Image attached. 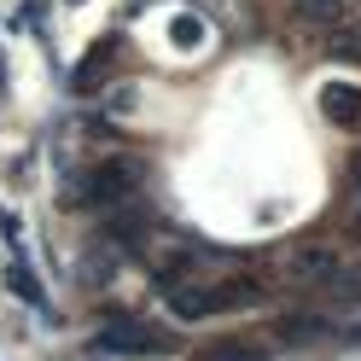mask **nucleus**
<instances>
[{"label": "nucleus", "mask_w": 361, "mask_h": 361, "mask_svg": "<svg viewBox=\"0 0 361 361\" xmlns=\"http://www.w3.org/2000/svg\"><path fill=\"white\" fill-rule=\"evenodd\" d=\"M321 291H326L332 303H361V268L332 262V268H326V280H321Z\"/></svg>", "instance_id": "nucleus-5"}, {"label": "nucleus", "mask_w": 361, "mask_h": 361, "mask_svg": "<svg viewBox=\"0 0 361 361\" xmlns=\"http://www.w3.org/2000/svg\"><path fill=\"white\" fill-rule=\"evenodd\" d=\"M94 350L99 355H134V361H146V355H169V332L146 326L140 314H128V309H111L105 321L94 326Z\"/></svg>", "instance_id": "nucleus-2"}, {"label": "nucleus", "mask_w": 361, "mask_h": 361, "mask_svg": "<svg viewBox=\"0 0 361 361\" xmlns=\"http://www.w3.org/2000/svg\"><path fill=\"white\" fill-rule=\"evenodd\" d=\"M355 228H361V221H355Z\"/></svg>", "instance_id": "nucleus-10"}, {"label": "nucleus", "mask_w": 361, "mask_h": 361, "mask_svg": "<svg viewBox=\"0 0 361 361\" xmlns=\"http://www.w3.org/2000/svg\"><path fill=\"white\" fill-rule=\"evenodd\" d=\"M350 169H355V187H361V157H355V164H350Z\"/></svg>", "instance_id": "nucleus-9"}, {"label": "nucleus", "mask_w": 361, "mask_h": 361, "mask_svg": "<svg viewBox=\"0 0 361 361\" xmlns=\"http://www.w3.org/2000/svg\"><path fill=\"white\" fill-rule=\"evenodd\" d=\"M280 332H286V338H321V332H332V321H314V314H303V321H280Z\"/></svg>", "instance_id": "nucleus-8"}, {"label": "nucleus", "mask_w": 361, "mask_h": 361, "mask_svg": "<svg viewBox=\"0 0 361 361\" xmlns=\"http://www.w3.org/2000/svg\"><path fill=\"white\" fill-rule=\"evenodd\" d=\"M239 303H257L251 280H175L169 286V309L180 321H204V314H228Z\"/></svg>", "instance_id": "nucleus-1"}, {"label": "nucleus", "mask_w": 361, "mask_h": 361, "mask_svg": "<svg viewBox=\"0 0 361 361\" xmlns=\"http://www.w3.org/2000/svg\"><path fill=\"white\" fill-rule=\"evenodd\" d=\"M321 105H326V117H332V123H344V128L361 123V87H350V82H332L326 94H321Z\"/></svg>", "instance_id": "nucleus-4"}, {"label": "nucleus", "mask_w": 361, "mask_h": 361, "mask_svg": "<svg viewBox=\"0 0 361 361\" xmlns=\"http://www.w3.org/2000/svg\"><path fill=\"white\" fill-rule=\"evenodd\" d=\"M204 361H268L257 344H216V350H204Z\"/></svg>", "instance_id": "nucleus-7"}, {"label": "nucleus", "mask_w": 361, "mask_h": 361, "mask_svg": "<svg viewBox=\"0 0 361 361\" xmlns=\"http://www.w3.org/2000/svg\"><path fill=\"white\" fill-rule=\"evenodd\" d=\"M332 262H338L332 251H321V245H309V251H298V262H291V280H303V286H321Z\"/></svg>", "instance_id": "nucleus-6"}, {"label": "nucleus", "mask_w": 361, "mask_h": 361, "mask_svg": "<svg viewBox=\"0 0 361 361\" xmlns=\"http://www.w3.org/2000/svg\"><path fill=\"white\" fill-rule=\"evenodd\" d=\"M134 192H140V164H134V157H111V164H99L94 175H87V187H82V198L99 204V210L128 204Z\"/></svg>", "instance_id": "nucleus-3"}]
</instances>
